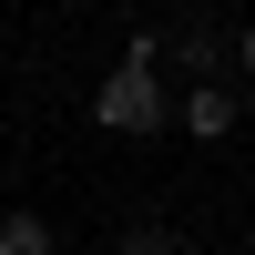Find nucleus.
<instances>
[{
	"instance_id": "nucleus-1",
	"label": "nucleus",
	"mask_w": 255,
	"mask_h": 255,
	"mask_svg": "<svg viewBox=\"0 0 255 255\" xmlns=\"http://www.w3.org/2000/svg\"><path fill=\"white\" fill-rule=\"evenodd\" d=\"M92 123H102V133H153V123H163V82H153V41H133V51H123V72H113V82L92 92Z\"/></svg>"
},
{
	"instance_id": "nucleus-2",
	"label": "nucleus",
	"mask_w": 255,
	"mask_h": 255,
	"mask_svg": "<svg viewBox=\"0 0 255 255\" xmlns=\"http://www.w3.org/2000/svg\"><path fill=\"white\" fill-rule=\"evenodd\" d=\"M184 123H194L204 143H225L235 133V92H225V82H194V92H184Z\"/></svg>"
},
{
	"instance_id": "nucleus-3",
	"label": "nucleus",
	"mask_w": 255,
	"mask_h": 255,
	"mask_svg": "<svg viewBox=\"0 0 255 255\" xmlns=\"http://www.w3.org/2000/svg\"><path fill=\"white\" fill-rule=\"evenodd\" d=\"M0 255H51V225L41 215H0Z\"/></svg>"
},
{
	"instance_id": "nucleus-4",
	"label": "nucleus",
	"mask_w": 255,
	"mask_h": 255,
	"mask_svg": "<svg viewBox=\"0 0 255 255\" xmlns=\"http://www.w3.org/2000/svg\"><path fill=\"white\" fill-rule=\"evenodd\" d=\"M113 255H174V235H153V225H143V235H123Z\"/></svg>"
},
{
	"instance_id": "nucleus-5",
	"label": "nucleus",
	"mask_w": 255,
	"mask_h": 255,
	"mask_svg": "<svg viewBox=\"0 0 255 255\" xmlns=\"http://www.w3.org/2000/svg\"><path fill=\"white\" fill-rule=\"evenodd\" d=\"M235 61H245V82H255V31H245V41H235Z\"/></svg>"
}]
</instances>
